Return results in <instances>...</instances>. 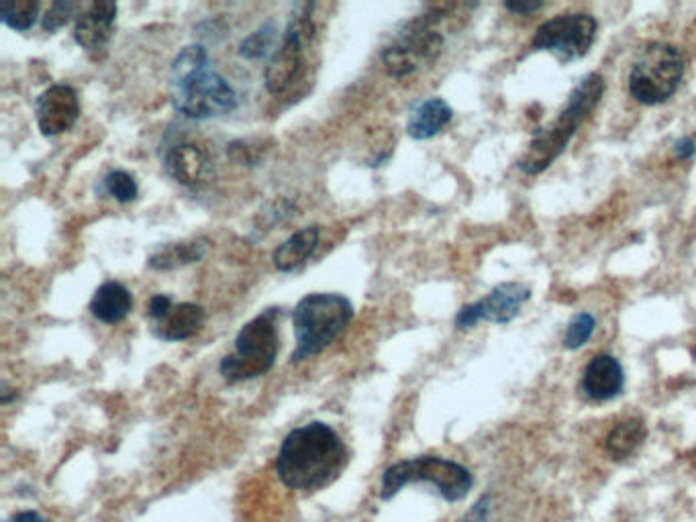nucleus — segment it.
Listing matches in <instances>:
<instances>
[{
  "label": "nucleus",
  "instance_id": "nucleus-16",
  "mask_svg": "<svg viewBox=\"0 0 696 522\" xmlns=\"http://www.w3.org/2000/svg\"><path fill=\"white\" fill-rule=\"evenodd\" d=\"M204 319V308L182 302L176 305L161 321L154 322V335L161 341H187L201 331Z\"/></svg>",
  "mask_w": 696,
  "mask_h": 522
},
{
  "label": "nucleus",
  "instance_id": "nucleus-6",
  "mask_svg": "<svg viewBox=\"0 0 696 522\" xmlns=\"http://www.w3.org/2000/svg\"><path fill=\"white\" fill-rule=\"evenodd\" d=\"M409 483H431L447 502L464 500L472 490V473L464 466L443 457L421 456L390 466L382 476L380 496L390 500Z\"/></svg>",
  "mask_w": 696,
  "mask_h": 522
},
{
  "label": "nucleus",
  "instance_id": "nucleus-14",
  "mask_svg": "<svg viewBox=\"0 0 696 522\" xmlns=\"http://www.w3.org/2000/svg\"><path fill=\"white\" fill-rule=\"evenodd\" d=\"M166 174L182 187H201L213 175V161L204 149L194 143L176 146L166 153L164 160Z\"/></svg>",
  "mask_w": 696,
  "mask_h": 522
},
{
  "label": "nucleus",
  "instance_id": "nucleus-21",
  "mask_svg": "<svg viewBox=\"0 0 696 522\" xmlns=\"http://www.w3.org/2000/svg\"><path fill=\"white\" fill-rule=\"evenodd\" d=\"M645 437H647V429L642 418H625L616 423L607 435L604 449L613 459H625L635 454V449L645 441Z\"/></svg>",
  "mask_w": 696,
  "mask_h": 522
},
{
  "label": "nucleus",
  "instance_id": "nucleus-12",
  "mask_svg": "<svg viewBox=\"0 0 696 522\" xmlns=\"http://www.w3.org/2000/svg\"><path fill=\"white\" fill-rule=\"evenodd\" d=\"M38 125L45 137L67 134L81 117L78 93L67 84H54L41 94L35 105Z\"/></svg>",
  "mask_w": 696,
  "mask_h": 522
},
{
  "label": "nucleus",
  "instance_id": "nucleus-7",
  "mask_svg": "<svg viewBox=\"0 0 696 522\" xmlns=\"http://www.w3.org/2000/svg\"><path fill=\"white\" fill-rule=\"evenodd\" d=\"M683 76V54L669 43H650L631 67V96L642 105L656 107L674 96Z\"/></svg>",
  "mask_w": 696,
  "mask_h": 522
},
{
  "label": "nucleus",
  "instance_id": "nucleus-22",
  "mask_svg": "<svg viewBox=\"0 0 696 522\" xmlns=\"http://www.w3.org/2000/svg\"><path fill=\"white\" fill-rule=\"evenodd\" d=\"M38 13H40L38 0H13L0 7L2 23L13 31H29L33 28Z\"/></svg>",
  "mask_w": 696,
  "mask_h": 522
},
{
  "label": "nucleus",
  "instance_id": "nucleus-3",
  "mask_svg": "<svg viewBox=\"0 0 696 522\" xmlns=\"http://www.w3.org/2000/svg\"><path fill=\"white\" fill-rule=\"evenodd\" d=\"M603 94L604 81L601 74H589L578 82L574 90L568 96V105L560 113V117L534 135L529 148L517 163L523 174L537 175L548 170L549 166L562 156L563 149L568 148L578 127L589 119L594 108L599 107Z\"/></svg>",
  "mask_w": 696,
  "mask_h": 522
},
{
  "label": "nucleus",
  "instance_id": "nucleus-11",
  "mask_svg": "<svg viewBox=\"0 0 696 522\" xmlns=\"http://www.w3.org/2000/svg\"><path fill=\"white\" fill-rule=\"evenodd\" d=\"M529 298H531V290L527 286L515 284V281L500 284L483 300L460 308V312L455 315V327L472 329L481 321L507 324L521 312L523 305Z\"/></svg>",
  "mask_w": 696,
  "mask_h": 522
},
{
  "label": "nucleus",
  "instance_id": "nucleus-4",
  "mask_svg": "<svg viewBox=\"0 0 696 522\" xmlns=\"http://www.w3.org/2000/svg\"><path fill=\"white\" fill-rule=\"evenodd\" d=\"M354 319V307L346 296L308 295L298 302L293 312L296 349L291 362H305L319 355L344 335Z\"/></svg>",
  "mask_w": 696,
  "mask_h": 522
},
{
  "label": "nucleus",
  "instance_id": "nucleus-13",
  "mask_svg": "<svg viewBox=\"0 0 696 522\" xmlns=\"http://www.w3.org/2000/svg\"><path fill=\"white\" fill-rule=\"evenodd\" d=\"M117 19L115 2H93L78 17L74 25V40L88 54H105L108 41L113 38V25Z\"/></svg>",
  "mask_w": 696,
  "mask_h": 522
},
{
  "label": "nucleus",
  "instance_id": "nucleus-23",
  "mask_svg": "<svg viewBox=\"0 0 696 522\" xmlns=\"http://www.w3.org/2000/svg\"><path fill=\"white\" fill-rule=\"evenodd\" d=\"M594 327H597V321L589 312L576 315L574 319L568 322L566 335H563V348L576 351V349L587 345L590 337L594 333Z\"/></svg>",
  "mask_w": 696,
  "mask_h": 522
},
{
  "label": "nucleus",
  "instance_id": "nucleus-19",
  "mask_svg": "<svg viewBox=\"0 0 696 522\" xmlns=\"http://www.w3.org/2000/svg\"><path fill=\"white\" fill-rule=\"evenodd\" d=\"M321 237V228L305 227L296 231L286 242L278 245V249L272 254L274 268L278 271H295L307 264L308 257L315 254Z\"/></svg>",
  "mask_w": 696,
  "mask_h": 522
},
{
  "label": "nucleus",
  "instance_id": "nucleus-10",
  "mask_svg": "<svg viewBox=\"0 0 696 522\" xmlns=\"http://www.w3.org/2000/svg\"><path fill=\"white\" fill-rule=\"evenodd\" d=\"M597 19L592 14H558L537 29L531 47L536 52H551L568 64L589 54L597 40Z\"/></svg>",
  "mask_w": 696,
  "mask_h": 522
},
{
  "label": "nucleus",
  "instance_id": "nucleus-2",
  "mask_svg": "<svg viewBox=\"0 0 696 522\" xmlns=\"http://www.w3.org/2000/svg\"><path fill=\"white\" fill-rule=\"evenodd\" d=\"M172 105L180 115L209 121L238 108V93L209 62L202 45H188L176 55L172 72Z\"/></svg>",
  "mask_w": 696,
  "mask_h": 522
},
{
  "label": "nucleus",
  "instance_id": "nucleus-1",
  "mask_svg": "<svg viewBox=\"0 0 696 522\" xmlns=\"http://www.w3.org/2000/svg\"><path fill=\"white\" fill-rule=\"evenodd\" d=\"M348 466L346 443L325 423L291 430L276 457V473L291 490L317 492L334 483Z\"/></svg>",
  "mask_w": 696,
  "mask_h": 522
},
{
  "label": "nucleus",
  "instance_id": "nucleus-9",
  "mask_svg": "<svg viewBox=\"0 0 696 522\" xmlns=\"http://www.w3.org/2000/svg\"><path fill=\"white\" fill-rule=\"evenodd\" d=\"M440 14H423L409 23L407 31L382 52V62L394 78H404L431 64L443 47V35L435 29Z\"/></svg>",
  "mask_w": 696,
  "mask_h": 522
},
{
  "label": "nucleus",
  "instance_id": "nucleus-26",
  "mask_svg": "<svg viewBox=\"0 0 696 522\" xmlns=\"http://www.w3.org/2000/svg\"><path fill=\"white\" fill-rule=\"evenodd\" d=\"M76 9H78L76 2H54V4L50 7V11L43 17L41 28H43V31H48V33H54L57 29L67 25L72 17H76V14H74L76 13Z\"/></svg>",
  "mask_w": 696,
  "mask_h": 522
},
{
  "label": "nucleus",
  "instance_id": "nucleus-5",
  "mask_svg": "<svg viewBox=\"0 0 696 522\" xmlns=\"http://www.w3.org/2000/svg\"><path fill=\"white\" fill-rule=\"evenodd\" d=\"M278 315L281 312L276 308H270L243 324L242 331L235 337V348L219 365V372L229 384L255 380L260 375L268 374L274 367L281 349L276 327Z\"/></svg>",
  "mask_w": 696,
  "mask_h": 522
},
{
  "label": "nucleus",
  "instance_id": "nucleus-15",
  "mask_svg": "<svg viewBox=\"0 0 696 522\" xmlns=\"http://www.w3.org/2000/svg\"><path fill=\"white\" fill-rule=\"evenodd\" d=\"M625 386V372L616 358L601 353L590 360L582 374V392L597 402L613 401Z\"/></svg>",
  "mask_w": 696,
  "mask_h": 522
},
{
  "label": "nucleus",
  "instance_id": "nucleus-8",
  "mask_svg": "<svg viewBox=\"0 0 696 522\" xmlns=\"http://www.w3.org/2000/svg\"><path fill=\"white\" fill-rule=\"evenodd\" d=\"M313 4H303L300 11L293 14L281 45L270 55L268 66L264 72L270 94L282 96L303 78L307 64V45L313 40Z\"/></svg>",
  "mask_w": 696,
  "mask_h": 522
},
{
  "label": "nucleus",
  "instance_id": "nucleus-28",
  "mask_svg": "<svg viewBox=\"0 0 696 522\" xmlns=\"http://www.w3.org/2000/svg\"><path fill=\"white\" fill-rule=\"evenodd\" d=\"M491 514V496H483L472 509L462 516L460 522H486Z\"/></svg>",
  "mask_w": 696,
  "mask_h": 522
},
{
  "label": "nucleus",
  "instance_id": "nucleus-18",
  "mask_svg": "<svg viewBox=\"0 0 696 522\" xmlns=\"http://www.w3.org/2000/svg\"><path fill=\"white\" fill-rule=\"evenodd\" d=\"M452 119H454V110L443 98H437V96L428 98L413 110L407 125V134L415 141H425L442 134Z\"/></svg>",
  "mask_w": 696,
  "mask_h": 522
},
{
  "label": "nucleus",
  "instance_id": "nucleus-24",
  "mask_svg": "<svg viewBox=\"0 0 696 522\" xmlns=\"http://www.w3.org/2000/svg\"><path fill=\"white\" fill-rule=\"evenodd\" d=\"M105 190L108 196H113L115 201L127 204L134 202L139 196V187L135 182L134 175L125 170H115L105 178Z\"/></svg>",
  "mask_w": 696,
  "mask_h": 522
},
{
  "label": "nucleus",
  "instance_id": "nucleus-30",
  "mask_svg": "<svg viewBox=\"0 0 696 522\" xmlns=\"http://www.w3.org/2000/svg\"><path fill=\"white\" fill-rule=\"evenodd\" d=\"M505 7L510 13L527 14L539 11L544 7V2H507Z\"/></svg>",
  "mask_w": 696,
  "mask_h": 522
},
{
  "label": "nucleus",
  "instance_id": "nucleus-29",
  "mask_svg": "<svg viewBox=\"0 0 696 522\" xmlns=\"http://www.w3.org/2000/svg\"><path fill=\"white\" fill-rule=\"evenodd\" d=\"M674 156H676L678 160H690V158H695L696 137H693V135H688V137H683V139H678V141L674 143Z\"/></svg>",
  "mask_w": 696,
  "mask_h": 522
},
{
  "label": "nucleus",
  "instance_id": "nucleus-31",
  "mask_svg": "<svg viewBox=\"0 0 696 522\" xmlns=\"http://www.w3.org/2000/svg\"><path fill=\"white\" fill-rule=\"evenodd\" d=\"M9 522H48L40 512H33V510H25V512H17L14 516H11Z\"/></svg>",
  "mask_w": 696,
  "mask_h": 522
},
{
  "label": "nucleus",
  "instance_id": "nucleus-25",
  "mask_svg": "<svg viewBox=\"0 0 696 522\" xmlns=\"http://www.w3.org/2000/svg\"><path fill=\"white\" fill-rule=\"evenodd\" d=\"M272 45H274V28L266 25V28L257 29L247 40L242 41L240 54L245 60H260V57L268 54Z\"/></svg>",
  "mask_w": 696,
  "mask_h": 522
},
{
  "label": "nucleus",
  "instance_id": "nucleus-20",
  "mask_svg": "<svg viewBox=\"0 0 696 522\" xmlns=\"http://www.w3.org/2000/svg\"><path fill=\"white\" fill-rule=\"evenodd\" d=\"M209 239L199 237L190 242L168 243L160 247L156 254L149 255L148 266L156 271H172V269L184 268L190 264L201 262L209 252Z\"/></svg>",
  "mask_w": 696,
  "mask_h": 522
},
{
  "label": "nucleus",
  "instance_id": "nucleus-27",
  "mask_svg": "<svg viewBox=\"0 0 696 522\" xmlns=\"http://www.w3.org/2000/svg\"><path fill=\"white\" fill-rule=\"evenodd\" d=\"M175 308L172 298L168 295H156L149 300L148 317L154 322L161 321Z\"/></svg>",
  "mask_w": 696,
  "mask_h": 522
},
{
  "label": "nucleus",
  "instance_id": "nucleus-17",
  "mask_svg": "<svg viewBox=\"0 0 696 522\" xmlns=\"http://www.w3.org/2000/svg\"><path fill=\"white\" fill-rule=\"evenodd\" d=\"M134 308V296L119 281H105L91 300V312L105 324L123 322Z\"/></svg>",
  "mask_w": 696,
  "mask_h": 522
},
{
  "label": "nucleus",
  "instance_id": "nucleus-32",
  "mask_svg": "<svg viewBox=\"0 0 696 522\" xmlns=\"http://www.w3.org/2000/svg\"><path fill=\"white\" fill-rule=\"evenodd\" d=\"M13 396H17V392L9 388L7 384H2V394H0V402H2V404H9V401H11Z\"/></svg>",
  "mask_w": 696,
  "mask_h": 522
}]
</instances>
